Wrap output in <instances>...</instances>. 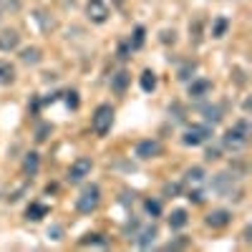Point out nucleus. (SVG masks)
<instances>
[{"label": "nucleus", "mask_w": 252, "mask_h": 252, "mask_svg": "<svg viewBox=\"0 0 252 252\" xmlns=\"http://www.w3.org/2000/svg\"><path fill=\"white\" fill-rule=\"evenodd\" d=\"M250 134H252V129H250V121L247 119H240L232 129H227L224 131V136H222V146L227 152H242L245 146H247V141H250Z\"/></svg>", "instance_id": "1"}, {"label": "nucleus", "mask_w": 252, "mask_h": 252, "mask_svg": "<svg viewBox=\"0 0 252 252\" xmlns=\"http://www.w3.org/2000/svg\"><path fill=\"white\" fill-rule=\"evenodd\" d=\"M114 126V106L111 103H101V106H96L94 111V119H91V129L96 136H106L111 131Z\"/></svg>", "instance_id": "2"}, {"label": "nucleus", "mask_w": 252, "mask_h": 252, "mask_svg": "<svg viewBox=\"0 0 252 252\" xmlns=\"http://www.w3.org/2000/svg\"><path fill=\"white\" fill-rule=\"evenodd\" d=\"M98 204H101V189L96 184H86L81 189L78 199H76V209L81 215H91L98 209Z\"/></svg>", "instance_id": "3"}, {"label": "nucleus", "mask_w": 252, "mask_h": 252, "mask_svg": "<svg viewBox=\"0 0 252 252\" xmlns=\"http://www.w3.org/2000/svg\"><path fill=\"white\" fill-rule=\"evenodd\" d=\"M209 139H212V126L209 124H194V126H189V129L184 131L182 144L184 146H199V144H204Z\"/></svg>", "instance_id": "4"}, {"label": "nucleus", "mask_w": 252, "mask_h": 252, "mask_svg": "<svg viewBox=\"0 0 252 252\" xmlns=\"http://www.w3.org/2000/svg\"><path fill=\"white\" fill-rule=\"evenodd\" d=\"M212 189H215L217 194L232 199V192H237V177H235V174H229V172L215 174V179H212Z\"/></svg>", "instance_id": "5"}, {"label": "nucleus", "mask_w": 252, "mask_h": 252, "mask_svg": "<svg viewBox=\"0 0 252 252\" xmlns=\"http://www.w3.org/2000/svg\"><path fill=\"white\" fill-rule=\"evenodd\" d=\"M91 169H94V161L86 159V157H81V159H76V161L71 164L66 179H68V182H83V179L91 174Z\"/></svg>", "instance_id": "6"}, {"label": "nucleus", "mask_w": 252, "mask_h": 252, "mask_svg": "<svg viewBox=\"0 0 252 252\" xmlns=\"http://www.w3.org/2000/svg\"><path fill=\"white\" fill-rule=\"evenodd\" d=\"M86 18L91 23H106L109 20V5L103 3V0H89L86 3Z\"/></svg>", "instance_id": "7"}, {"label": "nucleus", "mask_w": 252, "mask_h": 252, "mask_svg": "<svg viewBox=\"0 0 252 252\" xmlns=\"http://www.w3.org/2000/svg\"><path fill=\"white\" fill-rule=\"evenodd\" d=\"M131 240H134V245H136L139 250H149V247L154 245V240H157V227H154V224L139 227Z\"/></svg>", "instance_id": "8"}, {"label": "nucleus", "mask_w": 252, "mask_h": 252, "mask_svg": "<svg viewBox=\"0 0 252 252\" xmlns=\"http://www.w3.org/2000/svg\"><path fill=\"white\" fill-rule=\"evenodd\" d=\"M229 222H232V212H229V209H212V212L204 217V224L212 227V229H222Z\"/></svg>", "instance_id": "9"}, {"label": "nucleus", "mask_w": 252, "mask_h": 252, "mask_svg": "<svg viewBox=\"0 0 252 252\" xmlns=\"http://www.w3.org/2000/svg\"><path fill=\"white\" fill-rule=\"evenodd\" d=\"M161 154V144L157 139H144L136 144V157L139 159H154Z\"/></svg>", "instance_id": "10"}, {"label": "nucleus", "mask_w": 252, "mask_h": 252, "mask_svg": "<svg viewBox=\"0 0 252 252\" xmlns=\"http://www.w3.org/2000/svg\"><path fill=\"white\" fill-rule=\"evenodd\" d=\"M209 91H212V81H207V78H197V81H192V83H189V89H187L189 98H194V101H202Z\"/></svg>", "instance_id": "11"}, {"label": "nucleus", "mask_w": 252, "mask_h": 252, "mask_svg": "<svg viewBox=\"0 0 252 252\" xmlns=\"http://www.w3.org/2000/svg\"><path fill=\"white\" fill-rule=\"evenodd\" d=\"M199 111L204 114V121H207L209 126L220 124V121H222V116H224V106H222V103H204V106H202Z\"/></svg>", "instance_id": "12"}, {"label": "nucleus", "mask_w": 252, "mask_h": 252, "mask_svg": "<svg viewBox=\"0 0 252 252\" xmlns=\"http://www.w3.org/2000/svg\"><path fill=\"white\" fill-rule=\"evenodd\" d=\"M18 46H20V35H18V31L5 28L3 33H0V51H3V53H10V51H15Z\"/></svg>", "instance_id": "13"}, {"label": "nucleus", "mask_w": 252, "mask_h": 252, "mask_svg": "<svg viewBox=\"0 0 252 252\" xmlns=\"http://www.w3.org/2000/svg\"><path fill=\"white\" fill-rule=\"evenodd\" d=\"M129 81H131V73H129V71H124V68L116 71V73L111 76V91L119 94V96L126 94V89H129Z\"/></svg>", "instance_id": "14"}, {"label": "nucleus", "mask_w": 252, "mask_h": 252, "mask_svg": "<svg viewBox=\"0 0 252 252\" xmlns=\"http://www.w3.org/2000/svg\"><path fill=\"white\" fill-rule=\"evenodd\" d=\"M38 169H40V157L35 152H28L26 159H23V174L26 177H35Z\"/></svg>", "instance_id": "15"}, {"label": "nucleus", "mask_w": 252, "mask_h": 252, "mask_svg": "<svg viewBox=\"0 0 252 252\" xmlns=\"http://www.w3.org/2000/svg\"><path fill=\"white\" fill-rule=\"evenodd\" d=\"M20 61H23L26 66H38V63L43 61V53H40V48L31 46V48H23V51H20Z\"/></svg>", "instance_id": "16"}, {"label": "nucleus", "mask_w": 252, "mask_h": 252, "mask_svg": "<svg viewBox=\"0 0 252 252\" xmlns=\"http://www.w3.org/2000/svg\"><path fill=\"white\" fill-rule=\"evenodd\" d=\"M15 81V66L8 61H0V86H10Z\"/></svg>", "instance_id": "17"}, {"label": "nucleus", "mask_w": 252, "mask_h": 252, "mask_svg": "<svg viewBox=\"0 0 252 252\" xmlns=\"http://www.w3.org/2000/svg\"><path fill=\"white\" fill-rule=\"evenodd\" d=\"M46 215H48V207H46V204H38V202L28 204V209H26V217H28L31 222H38V220H43Z\"/></svg>", "instance_id": "18"}, {"label": "nucleus", "mask_w": 252, "mask_h": 252, "mask_svg": "<svg viewBox=\"0 0 252 252\" xmlns=\"http://www.w3.org/2000/svg\"><path fill=\"white\" fill-rule=\"evenodd\" d=\"M187 222H189L187 209H174V212L169 215V227L172 229H182V227H187Z\"/></svg>", "instance_id": "19"}, {"label": "nucleus", "mask_w": 252, "mask_h": 252, "mask_svg": "<svg viewBox=\"0 0 252 252\" xmlns=\"http://www.w3.org/2000/svg\"><path fill=\"white\" fill-rule=\"evenodd\" d=\"M184 182L187 184H202L204 182V169H202V166H189V169L184 172Z\"/></svg>", "instance_id": "20"}, {"label": "nucleus", "mask_w": 252, "mask_h": 252, "mask_svg": "<svg viewBox=\"0 0 252 252\" xmlns=\"http://www.w3.org/2000/svg\"><path fill=\"white\" fill-rule=\"evenodd\" d=\"M139 83H141V89H144L146 94H152V91L157 89V73L146 68V71H144V73L139 76Z\"/></svg>", "instance_id": "21"}, {"label": "nucleus", "mask_w": 252, "mask_h": 252, "mask_svg": "<svg viewBox=\"0 0 252 252\" xmlns=\"http://www.w3.org/2000/svg\"><path fill=\"white\" fill-rule=\"evenodd\" d=\"M194 71H197V63L194 61H184L182 66L177 68V78L179 81H189V78L194 76Z\"/></svg>", "instance_id": "22"}, {"label": "nucleus", "mask_w": 252, "mask_h": 252, "mask_svg": "<svg viewBox=\"0 0 252 252\" xmlns=\"http://www.w3.org/2000/svg\"><path fill=\"white\" fill-rule=\"evenodd\" d=\"M227 28H229V20L224 15L215 18V23H212V38H222L227 33Z\"/></svg>", "instance_id": "23"}, {"label": "nucleus", "mask_w": 252, "mask_h": 252, "mask_svg": "<svg viewBox=\"0 0 252 252\" xmlns=\"http://www.w3.org/2000/svg\"><path fill=\"white\" fill-rule=\"evenodd\" d=\"M144 40H146V31H144L141 26H136V28H134V35L129 38V43H131V48H134V51H139V48L144 46Z\"/></svg>", "instance_id": "24"}, {"label": "nucleus", "mask_w": 252, "mask_h": 252, "mask_svg": "<svg viewBox=\"0 0 252 252\" xmlns=\"http://www.w3.org/2000/svg\"><path fill=\"white\" fill-rule=\"evenodd\" d=\"M35 20H38V23H40V28H43V31H46V33H48V31H53V28H56V23H53V18H51V20H48V15H46V13H43V10H35Z\"/></svg>", "instance_id": "25"}, {"label": "nucleus", "mask_w": 252, "mask_h": 252, "mask_svg": "<svg viewBox=\"0 0 252 252\" xmlns=\"http://www.w3.org/2000/svg\"><path fill=\"white\" fill-rule=\"evenodd\" d=\"M78 245H83V247H86V245H101V247H106L109 242L103 240L101 235H83V237L78 240Z\"/></svg>", "instance_id": "26"}, {"label": "nucleus", "mask_w": 252, "mask_h": 252, "mask_svg": "<svg viewBox=\"0 0 252 252\" xmlns=\"http://www.w3.org/2000/svg\"><path fill=\"white\" fill-rule=\"evenodd\" d=\"M144 209H146V215L159 217V215H161V202H159V199H146V202H144Z\"/></svg>", "instance_id": "27"}, {"label": "nucleus", "mask_w": 252, "mask_h": 252, "mask_svg": "<svg viewBox=\"0 0 252 252\" xmlns=\"http://www.w3.org/2000/svg\"><path fill=\"white\" fill-rule=\"evenodd\" d=\"M51 131H53V126H51V124H40L38 129H35V141H38V144H43V141L48 139Z\"/></svg>", "instance_id": "28"}, {"label": "nucleus", "mask_w": 252, "mask_h": 252, "mask_svg": "<svg viewBox=\"0 0 252 252\" xmlns=\"http://www.w3.org/2000/svg\"><path fill=\"white\" fill-rule=\"evenodd\" d=\"M131 53H134V48H131V43H129V38L121 40V43H119V58L126 61V58H131Z\"/></svg>", "instance_id": "29"}, {"label": "nucleus", "mask_w": 252, "mask_h": 252, "mask_svg": "<svg viewBox=\"0 0 252 252\" xmlns=\"http://www.w3.org/2000/svg\"><path fill=\"white\" fill-rule=\"evenodd\" d=\"M63 96H66V106L76 111V109H78V103H81V101H78V91H73V89H68V91H66V94H63Z\"/></svg>", "instance_id": "30"}, {"label": "nucleus", "mask_w": 252, "mask_h": 252, "mask_svg": "<svg viewBox=\"0 0 252 252\" xmlns=\"http://www.w3.org/2000/svg\"><path fill=\"white\" fill-rule=\"evenodd\" d=\"M179 184H164V197H177L179 194Z\"/></svg>", "instance_id": "31"}, {"label": "nucleus", "mask_w": 252, "mask_h": 252, "mask_svg": "<svg viewBox=\"0 0 252 252\" xmlns=\"http://www.w3.org/2000/svg\"><path fill=\"white\" fill-rule=\"evenodd\" d=\"M187 199H189V202H194V204H202V202H204V192L194 189V192H189V194H187Z\"/></svg>", "instance_id": "32"}, {"label": "nucleus", "mask_w": 252, "mask_h": 252, "mask_svg": "<svg viewBox=\"0 0 252 252\" xmlns=\"http://www.w3.org/2000/svg\"><path fill=\"white\" fill-rule=\"evenodd\" d=\"M169 114H174V121H184V109L179 106V103H174V106H169Z\"/></svg>", "instance_id": "33"}, {"label": "nucleus", "mask_w": 252, "mask_h": 252, "mask_svg": "<svg viewBox=\"0 0 252 252\" xmlns=\"http://www.w3.org/2000/svg\"><path fill=\"white\" fill-rule=\"evenodd\" d=\"M0 5H3L5 10H18L20 8V0H0Z\"/></svg>", "instance_id": "34"}, {"label": "nucleus", "mask_w": 252, "mask_h": 252, "mask_svg": "<svg viewBox=\"0 0 252 252\" xmlns=\"http://www.w3.org/2000/svg\"><path fill=\"white\" fill-rule=\"evenodd\" d=\"M174 40H177V33L174 31H164L161 33V43H174Z\"/></svg>", "instance_id": "35"}, {"label": "nucleus", "mask_w": 252, "mask_h": 252, "mask_svg": "<svg viewBox=\"0 0 252 252\" xmlns=\"http://www.w3.org/2000/svg\"><path fill=\"white\" fill-rule=\"evenodd\" d=\"M40 106H43V103H40V98H38V96H33V101L28 103V109H31V114H38V109H40Z\"/></svg>", "instance_id": "36"}, {"label": "nucleus", "mask_w": 252, "mask_h": 252, "mask_svg": "<svg viewBox=\"0 0 252 252\" xmlns=\"http://www.w3.org/2000/svg\"><path fill=\"white\" fill-rule=\"evenodd\" d=\"M182 247H187V240H174V242H169L164 250H182Z\"/></svg>", "instance_id": "37"}, {"label": "nucleus", "mask_w": 252, "mask_h": 252, "mask_svg": "<svg viewBox=\"0 0 252 252\" xmlns=\"http://www.w3.org/2000/svg\"><path fill=\"white\" fill-rule=\"evenodd\" d=\"M48 235H51V237H53V240H61V235H63V229H61V227H58V224H53V227H51V229H48Z\"/></svg>", "instance_id": "38"}, {"label": "nucleus", "mask_w": 252, "mask_h": 252, "mask_svg": "<svg viewBox=\"0 0 252 252\" xmlns=\"http://www.w3.org/2000/svg\"><path fill=\"white\" fill-rule=\"evenodd\" d=\"M204 159H207V161H217V159H220V149H209V152L204 154Z\"/></svg>", "instance_id": "39"}, {"label": "nucleus", "mask_w": 252, "mask_h": 252, "mask_svg": "<svg viewBox=\"0 0 252 252\" xmlns=\"http://www.w3.org/2000/svg\"><path fill=\"white\" fill-rule=\"evenodd\" d=\"M121 202H124V204H129V202H134V194H129V192H124V194H121Z\"/></svg>", "instance_id": "40"}, {"label": "nucleus", "mask_w": 252, "mask_h": 252, "mask_svg": "<svg viewBox=\"0 0 252 252\" xmlns=\"http://www.w3.org/2000/svg\"><path fill=\"white\" fill-rule=\"evenodd\" d=\"M114 3H116V5H124V3H126V0H114Z\"/></svg>", "instance_id": "41"}]
</instances>
